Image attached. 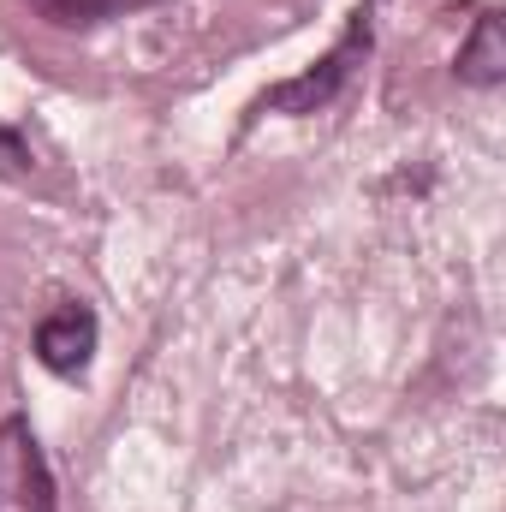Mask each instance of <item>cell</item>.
I'll use <instances>...</instances> for the list:
<instances>
[{"mask_svg":"<svg viewBox=\"0 0 506 512\" xmlns=\"http://www.w3.org/2000/svg\"><path fill=\"white\" fill-rule=\"evenodd\" d=\"M370 54V6H358L352 12V30L334 42V54H322L304 78H286V84H274L256 108L262 114H316V108H328L346 84H352V72H358V60Z\"/></svg>","mask_w":506,"mask_h":512,"instance_id":"1","label":"cell"},{"mask_svg":"<svg viewBox=\"0 0 506 512\" xmlns=\"http://www.w3.org/2000/svg\"><path fill=\"white\" fill-rule=\"evenodd\" d=\"M0 512H54V477L24 417L0 423Z\"/></svg>","mask_w":506,"mask_h":512,"instance_id":"2","label":"cell"},{"mask_svg":"<svg viewBox=\"0 0 506 512\" xmlns=\"http://www.w3.org/2000/svg\"><path fill=\"white\" fill-rule=\"evenodd\" d=\"M90 352H96V316H90L84 304H66V310H54V316L36 328V358H42L54 376H78V370L90 364Z\"/></svg>","mask_w":506,"mask_h":512,"instance_id":"3","label":"cell"},{"mask_svg":"<svg viewBox=\"0 0 506 512\" xmlns=\"http://www.w3.org/2000/svg\"><path fill=\"white\" fill-rule=\"evenodd\" d=\"M459 78L477 84V90H495L506 78V30L495 12H483L477 30H471V42L459 48Z\"/></svg>","mask_w":506,"mask_h":512,"instance_id":"4","label":"cell"},{"mask_svg":"<svg viewBox=\"0 0 506 512\" xmlns=\"http://www.w3.org/2000/svg\"><path fill=\"white\" fill-rule=\"evenodd\" d=\"M54 30H90V24H108V18H126V12H143L155 0H30Z\"/></svg>","mask_w":506,"mask_h":512,"instance_id":"5","label":"cell"},{"mask_svg":"<svg viewBox=\"0 0 506 512\" xmlns=\"http://www.w3.org/2000/svg\"><path fill=\"white\" fill-rule=\"evenodd\" d=\"M30 161V149L18 143V131H0V167H24Z\"/></svg>","mask_w":506,"mask_h":512,"instance_id":"6","label":"cell"}]
</instances>
